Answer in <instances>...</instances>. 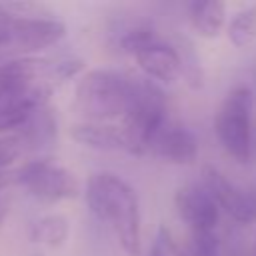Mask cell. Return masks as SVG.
Listing matches in <instances>:
<instances>
[{"label": "cell", "mask_w": 256, "mask_h": 256, "mask_svg": "<svg viewBox=\"0 0 256 256\" xmlns=\"http://www.w3.org/2000/svg\"><path fill=\"white\" fill-rule=\"evenodd\" d=\"M84 194L90 212L114 228L124 254L140 256V206L134 188L112 172H98L88 178Z\"/></svg>", "instance_id": "1"}, {"label": "cell", "mask_w": 256, "mask_h": 256, "mask_svg": "<svg viewBox=\"0 0 256 256\" xmlns=\"http://www.w3.org/2000/svg\"><path fill=\"white\" fill-rule=\"evenodd\" d=\"M132 98V82L112 70L86 72L74 94V108L86 122H102L126 114Z\"/></svg>", "instance_id": "2"}, {"label": "cell", "mask_w": 256, "mask_h": 256, "mask_svg": "<svg viewBox=\"0 0 256 256\" xmlns=\"http://www.w3.org/2000/svg\"><path fill=\"white\" fill-rule=\"evenodd\" d=\"M162 92L150 82H132V98L122 130L124 150L134 156L148 152L156 134L166 126Z\"/></svg>", "instance_id": "3"}, {"label": "cell", "mask_w": 256, "mask_h": 256, "mask_svg": "<svg viewBox=\"0 0 256 256\" xmlns=\"http://www.w3.org/2000/svg\"><path fill=\"white\" fill-rule=\"evenodd\" d=\"M254 94L246 86L228 92L214 120V132L220 146L238 162H248L254 148Z\"/></svg>", "instance_id": "4"}, {"label": "cell", "mask_w": 256, "mask_h": 256, "mask_svg": "<svg viewBox=\"0 0 256 256\" xmlns=\"http://www.w3.org/2000/svg\"><path fill=\"white\" fill-rule=\"evenodd\" d=\"M14 182L42 202L70 200L80 194V182L76 174L46 158L30 160L20 166L14 172Z\"/></svg>", "instance_id": "5"}, {"label": "cell", "mask_w": 256, "mask_h": 256, "mask_svg": "<svg viewBox=\"0 0 256 256\" xmlns=\"http://www.w3.org/2000/svg\"><path fill=\"white\" fill-rule=\"evenodd\" d=\"M4 28L8 32L10 44H14L22 52H40L44 48L58 44L66 36L64 22L46 16L28 18L8 14Z\"/></svg>", "instance_id": "6"}, {"label": "cell", "mask_w": 256, "mask_h": 256, "mask_svg": "<svg viewBox=\"0 0 256 256\" xmlns=\"http://www.w3.org/2000/svg\"><path fill=\"white\" fill-rule=\"evenodd\" d=\"M174 204L180 218L194 232H208L218 224L220 208L200 184L182 186L174 196Z\"/></svg>", "instance_id": "7"}, {"label": "cell", "mask_w": 256, "mask_h": 256, "mask_svg": "<svg viewBox=\"0 0 256 256\" xmlns=\"http://www.w3.org/2000/svg\"><path fill=\"white\" fill-rule=\"evenodd\" d=\"M210 198L216 202L218 208H224V212L238 224H248L252 222V212L248 208L246 194L236 188L220 170L214 166H204L202 168V184H200Z\"/></svg>", "instance_id": "8"}, {"label": "cell", "mask_w": 256, "mask_h": 256, "mask_svg": "<svg viewBox=\"0 0 256 256\" xmlns=\"http://www.w3.org/2000/svg\"><path fill=\"white\" fill-rule=\"evenodd\" d=\"M148 152L172 164H192L198 156L196 136L182 126H164L152 140Z\"/></svg>", "instance_id": "9"}, {"label": "cell", "mask_w": 256, "mask_h": 256, "mask_svg": "<svg viewBox=\"0 0 256 256\" xmlns=\"http://www.w3.org/2000/svg\"><path fill=\"white\" fill-rule=\"evenodd\" d=\"M140 70L148 74L154 80L160 82H172L182 72V56L176 48L164 42H154L134 54Z\"/></svg>", "instance_id": "10"}, {"label": "cell", "mask_w": 256, "mask_h": 256, "mask_svg": "<svg viewBox=\"0 0 256 256\" xmlns=\"http://www.w3.org/2000/svg\"><path fill=\"white\" fill-rule=\"evenodd\" d=\"M16 134L20 136V140L24 144V152L26 150L42 152V150L50 148L58 134L56 118H54L52 110L48 106L34 110L28 116V120L16 130Z\"/></svg>", "instance_id": "11"}, {"label": "cell", "mask_w": 256, "mask_h": 256, "mask_svg": "<svg viewBox=\"0 0 256 256\" xmlns=\"http://www.w3.org/2000/svg\"><path fill=\"white\" fill-rule=\"evenodd\" d=\"M70 136L92 150H124V138L122 130L110 124L100 122H78L70 126Z\"/></svg>", "instance_id": "12"}, {"label": "cell", "mask_w": 256, "mask_h": 256, "mask_svg": "<svg viewBox=\"0 0 256 256\" xmlns=\"http://www.w3.org/2000/svg\"><path fill=\"white\" fill-rule=\"evenodd\" d=\"M190 24L202 38H216L224 28L226 8L218 0H196L188 4Z\"/></svg>", "instance_id": "13"}, {"label": "cell", "mask_w": 256, "mask_h": 256, "mask_svg": "<svg viewBox=\"0 0 256 256\" xmlns=\"http://www.w3.org/2000/svg\"><path fill=\"white\" fill-rule=\"evenodd\" d=\"M70 236V222L62 214H46L38 218L30 228V240L48 248H60Z\"/></svg>", "instance_id": "14"}, {"label": "cell", "mask_w": 256, "mask_h": 256, "mask_svg": "<svg viewBox=\"0 0 256 256\" xmlns=\"http://www.w3.org/2000/svg\"><path fill=\"white\" fill-rule=\"evenodd\" d=\"M228 38L236 48H244L256 38V6H248L234 14L228 24Z\"/></svg>", "instance_id": "15"}, {"label": "cell", "mask_w": 256, "mask_h": 256, "mask_svg": "<svg viewBox=\"0 0 256 256\" xmlns=\"http://www.w3.org/2000/svg\"><path fill=\"white\" fill-rule=\"evenodd\" d=\"M180 256H222V242L214 230L194 232Z\"/></svg>", "instance_id": "16"}, {"label": "cell", "mask_w": 256, "mask_h": 256, "mask_svg": "<svg viewBox=\"0 0 256 256\" xmlns=\"http://www.w3.org/2000/svg\"><path fill=\"white\" fill-rule=\"evenodd\" d=\"M154 42H156V40H154L152 30H148V28H132V30H128V32L122 36L120 46H122L124 52L138 54L140 50H144L146 46H150V44H154Z\"/></svg>", "instance_id": "17"}, {"label": "cell", "mask_w": 256, "mask_h": 256, "mask_svg": "<svg viewBox=\"0 0 256 256\" xmlns=\"http://www.w3.org/2000/svg\"><path fill=\"white\" fill-rule=\"evenodd\" d=\"M22 154H24V144L16 132L0 136V170L14 164Z\"/></svg>", "instance_id": "18"}, {"label": "cell", "mask_w": 256, "mask_h": 256, "mask_svg": "<svg viewBox=\"0 0 256 256\" xmlns=\"http://www.w3.org/2000/svg\"><path fill=\"white\" fill-rule=\"evenodd\" d=\"M148 256H180V250L172 238V232L166 226H158L154 240L150 244Z\"/></svg>", "instance_id": "19"}, {"label": "cell", "mask_w": 256, "mask_h": 256, "mask_svg": "<svg viewBox=\"0 0 256 256\" xmlns=\"http://www.w3.org/2000/svg\"><path fill=\"white\" fill-rule=\"evenodd\" d=\"M84 62L78 58H64V60H54L50 62L48 68V80H66L76 76L82 70Z\"/></svg>", "instance_id": "20"}, {"label": "cell", "mask_w": 256, "mask_h": 256, "mask_svg": "<svg viewBox=\"0 0 256 256\" xmlns=\"http://www.w3.org/2000/svg\"><path fill=\"white\" fill-rule=\"evenodd\" d=\"M32 112H20V110H0V134L4 132H16L30 116Z\"/></svg>", "instance_id": "21"}, {"label": "cell", "mask_w": 256, "mask_h": 256, "mask_svg": "<svg viewBox=\"0 0 256 256\" xmlns=\"http://www.w3.org/2000/svg\"><path fill=\"white\" fill-rule=\"evenodd\" d=\"M244 194H246V200H248V208L252 212V218L256 220V188H252V190H248Z\"/></svg>", "instance_id": "22"}, {"label": "cell", "mask_w": 256, "mask_h": 256, "mask_svg": "<svg viewBox=\"0 0 256 256\" xmlns=\"http://www.w3.org/2000/svg\"><path fill=\"white\" fill-rule=\"evenodd\" d=\"M8 212H10V200L6 196H0V226H2L4 218L8 216Z\"/></svg>", "instance_id": "23"}, {"label": "cell", "mask_w": 256, "mask_h": 256, "mask_svg": "<svg viewBox=\"0 0 256 256\" xmlns=\"http://www.w3.org/2000/svg\"><path fill=\"white\" fill-rule=\"evenodd\" d=\"M10 182H14V174H8V172L0 170V190H4Z\"/></svg>", "instance_id": "24"}, {"label": "cell", "mask_w": 256, "mask_h": 256, "mask_svg": "<svg viewBox=\"0 0 256 256\" xmlns=\"http://www.w3.org/2000/svg\"><path fill=\"white\" fill-rule=\"evenodd\" d=\"M252 256H256V238H254V246H252Z\"/></svg>", "instance_id": "25"}, {"label": "cell", "mask_w": 256, "mask_h": 256, "mask_svg": "<svg viewBox=\"0 0 256 256\" xmlns=\"http://www.w3.org/2000/svg\"><path fill=\"white\" fill-rule=\"evenodd\" d=\"M34 256H40V254H34Z\"/></svg>", "instance_id": "26"}]
</instances>
